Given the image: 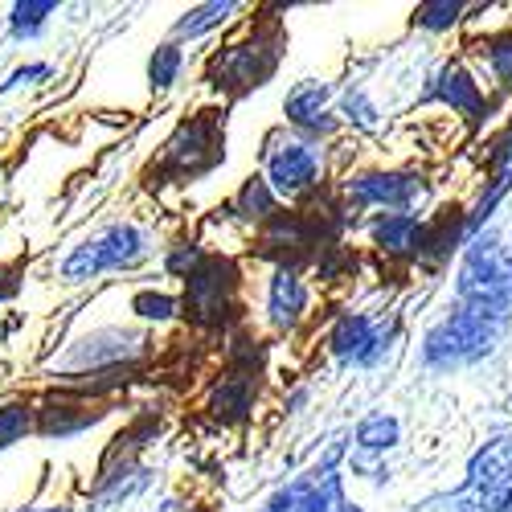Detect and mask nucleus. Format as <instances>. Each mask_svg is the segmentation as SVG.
Masks as SVG:
<instances>
[{"instance_id": "1a4fd4ad", "label": "nucleus", "mask_w": 512, "mask_h": 512, "mask_svg": "<svg viewBox=\"0 0 512 512\" xmlns=\"http://www.w3.org/2000/svg\"><path fill=\"white\" fill-rule=\"evenodd\" d=\"M336 353H340V357H353V361L369 357V353H373L369 324H365V320H345V324H340V328H336Z\"/></svg>"}, {"instance_id": "4468645a", "label": "nucleus", "mask_w": 512, "mask_h": 512, "mask_svg": "<svg viewBox=\"0 0 512 512\" xmlns=\"http://www.w3.org/2000/svg\"><path fill=\"white\" fill-rule=\"evenodd\" d=\"M41 78H50V66H46V62H29V66H21V70H13V74H9V82L0 87V95L25 87V82H41Z\"/></svg>"}, {"instance_id": "ddd939ff", "label": "nucleus", "mask_w": 512, "mask_h": 512, "mask_svg": "<svg viewBox=\"0 0 512 512\" xmlns=\"http://www.w3.org/2000/svg\"><path fill=\"white\" fill-rule=\"evenodd\" d=\"M234 5H209V9H201V13H193V17H185L177 29L181 33H201V29H209V25H218V17H226Z\"/></svg>"}, {"instance_id": "39448f33", "label": "nucleus", "mask_w": 512, "mask_h": 512, "mask_svg": "<svg viewBox=\"0 0 512 512\" xmlns=\"http://www.w3.org/2000/svg\"><path fill=\"white\" fill-rule=\"evenodd\" d=\"M340 508L345 504H340V484H336L332 472L295 484L287 496H279L271 504V512H340Z\"/></svg>"}, {"instance_id": "9d476101", "label": "nucleus", "mask_w": 512, "mask_h": 512, "mask_svg": "<svg viewBox=\"0 0 512 512\" xmlns=\"http://www.w3.org/2000/svg\"><path fill=\"white\" fill-rule=\"evenodd\" d=\"M181 70V50L177 46H160L148 62V74H152V87H173V78Z\"/></svg>"}, {"instance_id": "a211bd4d", "label": "nucleus", "mask_w": 512, "mask_h": 512, "mask_svg": "<svg viewBox=\"0 0 512 512\" xmlns=\"http://www.w3.org/2000/svg\"><path fill=\"white\" fill-rule=\"evenodd\" d=\"M340 512H357V508H340Z\"/></svg>"}, {"instance_id": "6e6552de", "label": "nucleus", "mask_w": 512, "mask_h": 512, "mask_svg": "<svg viewBox=\"0 0 512 512\" xmlns=\"http://www.w3.org/2000/svg\"><path fill=\"white\" fill-rule=\"evenodd\" d=\"M29 431H33V406L29 402H5L0 406V451L25 443Z\"/></svg>"}, {"instance_id": "f8f14e48", "label": "nucleus", "mask_w": 512, "mask_h": 512, "mask_svg": "<svg viewBox=\"0 0 512 512\" xmlns=\"http://www.w3.org/2000/svg\"><path fill=\"white\" fill-rule=\"evenodd\" d=\"M394 435H398V426H394L390 418H369V422L361 426V443H365V447H390Z\"/></svg>"}, {"instance_id": "7ed1b4c3", "label": "nucleus", "mask_w": 512, "mask_h": 512, "mask_svg": "<svg viewBox=\"0 0 512 512\" xmlns=\"http://www.w3.org/2000/svg\"><path fill=\"white\" fill-rule=\"evenodd\" d=\"M512 500V439L488 443L472 459V476L459 492V512H500Z\"/></svg>"}, {"instance_id": "f3484780", "label": "nucleus", "mask_w": 512, "mask_h": 512, "mask_svg": "<svg viewBox=\"0 0 512 512\" xmlns=\"http://www.w3.org/2000/svg\"><path fill=\"white\" fill-rule=\"evenodd\" d=\"M13 512H70V508H62V504H50V508H13Z\"/></svg>"}, {"instance_id": "dca6fc26", "label": "nucleus", "mask_w": 512, "mask_h": 512, "mask_svg": "<svg viewBox=\"0 0 512 512\" xmlns=\"http://www.w3.org/2000/svg\"><path fill=\"white\" fill-rule=\"evenodd\" d=\"M410 230H414V222H410V218H394L390 226H381V242L394 246V250H402V246H406V238H410Z\"/></svg>"}, {"instance_id": "423d86ee", "label": "nucleus", "mask_w": 512, "mask_h": 512, "mask_svg": "<svg viewBox=\"0 0 512 512\" xmlns=\"http://www.w3.org/2000/svg\"><path fill=\"white\" fill-rule=\"evenodd\" d=\"M312 173H316V160H312V152H304V148H283V152L271 160V181H275L279 189H300V185L312 181Z\"/></svg>"}, {"instance_id": "2eb2a0df", "label": "nucleus", "mask_w": 512, "mask_h": 512, "mask_svg": "<svg viewBox=\"0 0 512 512\" xmlns=\"http://www.w3.org/2000/svg\"><path fill=\"white\" fill-rule=\"evenodd\" d=\"M173 300H168V295H140L136 300V312L140 316H148V320H164V316H173Z\"/></svg>"}, {"instance_id": "f03ea898", "label": "nucleus", "mask_w": 512, "mask_h": 512, "mask_svg": "<svg viewBox=\"0 0 512 512\" xmlns=\"http://www.w3.org/2000/svg\"><path fill=\"white\" fill-rule=\"evenodd\" d=\"M144 254V238L136 226H111L99 238L74 246L66 259H62V279L66 283H87L103 271H119V267H132Z\"/></svg>"}, {"instance_id": "20e7f679", "label": "nucleus", "mask_w": 512, "mask_h": 512, "mask_svg": "<svg viewBox=\"0 0 512 512\" xmlns=\"http://www.w3.org/2000/svg\"><path fill=\"white\" fill-rule=\"evenodd\" d=\"M488 320L476 316V312H459L451 316V324H443L435 336H431V357L443 361V357H476L488 349Z\"/></svg>"}, {"instance_id": "9b49d317", "label": "nucleus", "mask_w": 512, "mask_h": 512, "mask_svg": "<svg viewBox=\"0 0 512 512\" xmlns=\"http://www.w3.org/2000/svg\"><path fill=\"white\" fill-rule=\"evenodd\" d=\"M300 308H304V287L295 283L291 275H279V283H275V312H279L283 320H291Z\"/></svg>"}, {"instance_id": "f257e3e1", "label": "nucleus", "mask_w": 512, "mask_h": 512, "mask_svg": "<svg viewBox=\"0 0 512 512\" xmlns=\"http://www.w3.org/2000/svg\"><path fill=\"white\" fill-rule=\"evenodd\" d=\"M459 291L467 300V312H476L484 320L500 316L512 304V263L496 242H480L463 263Z\"/></svg>"}, {"instance_id": "0eeeda50", "label": "nucleus", "mask_w": 512, "mask_h": 512, "mask_svg": "<svg viewBox=\"0 0 512 512\" xmlns=\"http://www.w3.org/2000/svg\"><path fill=\"white\" fill-rule=\"evenodd\" d=\"M54 13H58V0H21V5L9 9V33H13L17 41L37 37Z\"/></svg>"}]
</instances>
